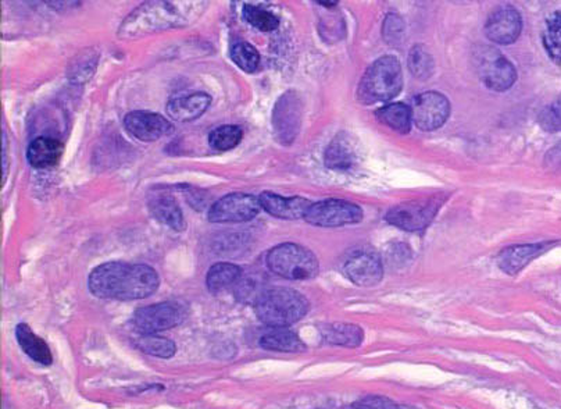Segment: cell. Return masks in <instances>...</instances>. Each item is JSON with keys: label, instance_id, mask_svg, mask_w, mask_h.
I'll return each mask as SVG.
<instances>
[{"label": "cell", "instance_id": "30", "mask_svg": "<svg viewBox=\"0 0 561 409\" xmlns=\"http://www.w3.org/2000/svg\"><path fill=\"white\" fill-rule=\"evenodd\" d=\"M242 13L243 19L250 26L255 27L258 31H262V33H273L280 26V19H278L277 16L270 13L267 10L253 6V4H245Z\"/></svg>", "mask_w": 561, "mask_h": 409}, {"label": "cell", "instance_id": "13", "mask_svg": "<svg viewBox=\"0 0 561 409\" xmlns=\"http://www.w3.org/2000/svg\"><path fill=\"white\" fill-rule=\"evenodd\" d=\"M124 127L134 138L142 143H153L173 133L174 127L162 114L135 111L127 114Z\"/></svg>", "mask_w": 561, "mask_h": 409}, {"label": "cell", "instance_id": "32", "mask_svg": "<svg viewBox=\"0 0 561 409\" xmlns=\"http://www.w3.org/2000/svg\"><path fill=\"white\" fill-rule=\"evenodd\" d=\"M138 347L146 354L158 358H172L177 351L174 341L153 335H145L139 338Z\"/></svg>", "mask_w": 561, "mask_h": 409}, {"label": "cell", "instance_id": "21", "mask_svg": "<svg viewBox=\"0 0 561 409\" xmlns=\"http://www.w3.org/2000/svg\"><path fill=\"white\" fill-rule=\"evenodd\" d=\"M324 162L328 169L339 170V172H345L355 167L357 155L348 134H338L334 138L333 143L327 148Z\"/></svg>", "mask_w": 561, "mask_h": 409}, {"label": "cell", "instance_id": "9", "mask_svg": "<svg viewBox=\"0 0 561 409\" xmlns=\"http://www.w3.org/2000/svg\"><path fill=\"white\" fill-rule=\"evenodd\" d=\"M260 209V201L253 195L234 192L214 202L207 212V219L211 223H245L253 220Z\"/></svg>", "mask_w": 561, "mask_h": 409}, {"label": "cell", "instance_id": "14", "mask_svg": "<svg viewBox=\"0 0 561 409\" xmlns=\"http://www.w3.org/2000/svg\"><path fill=\"white\" fill-rule=\"evenodd\" d=\"M343 270L349 280L360 287L375 286L384 276L382 260L373 251L353 252L346 260Z\"/></svg>", "mask_w": 561, "mask_h": 409}, {"label": "cell", "instance_id": "37", "mask_svg": "<svg viewBox=\"0 0 561 409\" xmlns=\"http://www.w3.org/2000/svg\"><path fill=\"white\" fill-rule=\"evenodd\" d=\"M385 409H399V408H397V406L395 405L394 403H390L389 405H388L387 408Z\"/></svg>", "mask_w": 561, "mask_h": 409}, {"label": "cell", "instance_id": "12", "mask_svg": "<svg viewBox=\"0 0 561 409\" xmlns=\"http://www.w3.org/2000/svg\"><path fill=\"white\" fill-rule=\"evenodd\" d=\"M523 29V19L513 6L494 10L485 23V35L490 42L510 45L516 42Z\"/></svg>", "mask_w": 561, "mask_h": 409}, {"label": "cell", "instance_id": "25", "mask_svg": "<svg viewBox=\"0 0 561 409\" xmlns=\"http://www.w3.org/2000/svg\"><path fill=\"white\" fill-rule=\"evenodd\" d=\"M260 345L265 350L277 351V352H299L304 350V345L294 331L285 328H275L268 331L260 338Z\"/></svg>", "mask_w": 561, "mask_h": 409}, {"label": "cell", "instance_id": "36", "mask_svg": "<svg viewBox=\"0 0 561 409\" xmlns=\"http://www.w3.org/2000/svg\"><path fill=\"white\" fill-rule=\"evenodd\" d=\"M7 165H6V133H4V182L6 179Z\"/></svg>", "mask_w": 561, "mask_h": 409}, {"label": "cell", "instance_id": "24", "mask_svg": "<svg viewBox=\"0 0 561 409\" xmlns=\"http://www.w3.org/2000/svg\"><path fill=\"white\" fill-rule=\"evenodd\" d=\"M375 116L380 123H384L385 126L390 127L392 130L400 134L410 133L411 121H413L411 109L407 104H400V102L380 107Z\"/></svg>", "mask_w": 561, "mask_h": 409}, {"label": "cell", "instance_id": "34", "mask_svg": "<svg viewBox=\"0 0 561 409\" xmlns=\"http://www.w3.org/2000/svg\"><path fill=\"white\" fill-rule=\"evenodd\" d=\"M539 124L548 133L561 131V95L555 102L543 109L539 116Z\"/></svg>", "mask_w": 561, "mask_h": 409}, {"label": "cell", "instance_id": "4", "mask_svg": "<svg viewBox=\"0 0 561 409\" xmlns=\"http://www.w3.org/2000/svg\"><path fill=\"white\" fill-rule=\"evenodd\" d=\"M403 87V73L399 60L394 56H384L375 60L360 80L358 101L365 104L388 102L399 95Z\"/></svg>", "mask_w": 561, "mask_h": 409}, {"label": "cell", "instance_id": "8", "mask_svg": "<svg viewBox=\"0 0 561 409\" xmlns=\"http://www.w3.org/2000/svg\"><path fill=\"white\" fill-rule=\"evenodd\" d=\"M363 211L352 202L343 199H324L310 206L304 220L317 228H342L362 221Z\"/></svg>", "mask_w": 561, "mask_h": 409}, {"label": "cell", "instance_id": "11", "mask_svg": "<svg viewBox=\"0 0 561 409\" xmlns=\"http://www.w3.org/2000/svg\"><path fill=\"white\" fill-rule=\"evenodd\" d=\"M413 121L419 130H438L448 120L450 114V104L445 95L439 92H424L414 97L411 107Z\"/></svg>", "mask_w": 561, "mask_h": 409}, {"label": "cell", "instance_id": "18", "mask_svg": "<svg viewBox=\"0 0 561 409\" xmlns=\"http://www.w3.org/2000/svg\"><path fill=\"white\" fill-rule=\"evenodd\" d=\"M150 213L160 223L165 224L172 230L182 233L187 228L184 214L180 204L173 198L172 195L163 191H153L152 197L148 199Z\"/></svg>", "mask_w": 561, "mask_h": 409}, {"label": "cell", "instance_id": "10", "mask_svg": "<svg viewBox=\"0 0 561 409\" xmlns=\"http://www.w3.org/2000/svg\"><path fill=\"white\" fill-rule=\"evenodd\" d=\"M185 318V309L174 301L160 302L138 309L134 315V326L145 335L168 330L180 325Z\"/></svg>", "mask_w": 561, "mask_h": 409}, {"label": "cell", "instance_id": "19", "mask_svg": "<svg viewBox=\"0 0 561 409\" xmlns=\"http://www.w3.org/2000/svg\"><path fill=\"white\" fill-rule=\"evenodd\" d=\"M65 146L52 136H38L29 143L27 159L34 169H52L62 160Z\"/></svg>", "mask_w": 561, "mask_h": 409}, {"label": "cell", "instance_id": "17", "mask_svg": "<svg viewBox=\"0 0 561 409\" xmlns=\"http://www.w3.org/2000/svg\"><path fill=\"white\" fill-rule=\"evenodd\" d=\"M260 206L263 211L272 214L274 218L285 219V220H296L306 216L307 211L311 206L309 199L302 198V197H292V198H285L273 192H263L258 197Z\"/></svg>", "mask_w": 561, "mask_h": 409}, {"label": "cell", "instance_id": "20", "mask_svg": "<svg viewBox=\"0 0 561 409\" xmlns=\"http://www.w3.org/2000/svg\"><path fill=\"white\" fill-rule=\"evenodd\" d=\"M211 104V96L206 92H195L187 96L175 97L168 102L167 113L173 120L188 123L199 119Z\"/></svg>", "mask_w": 561, "mask_h": 409}, {"label": "cell", "instance_id": "38", "mask_svg": "<svg viewBox=\"0 0 561 409\" xmlns=\"http://www.w3.org/2000/svg\"><path fill=\"white\" fill-rule=\"evenodd\" d=\"M355 409H368V408H365V406L358 405L357 404V406H356Z\"/></svg>", "mask_w": 561, "mask_h": 409}, {"label": "cell", "instance_id": "35", "mask_svg": "<svg viewBox=\"0 0 561 409\" xmlns=\"http://www.w3.org/2000/svg\"><path fill=\"white\" fill-rule=\"evenodd\" d=\"M545 166L552 172L561 173V143L548 150L545 156Z\"/></svg>", "mask_w": 561, "mask_h": 409}, {"label": "cell", "instance_id": "27", "mask_svg": "<svg viewBox=\"0 0 561 409\" xmlns=\"http://www.w3.org/2000/svg\"><path fill=\"white\" fill-rule=\"evenodd\" d=\"M410 72L419 80H428L434 74L435 62L431 53L424 45H416L411 48L407 58Z\"/></svg>", "mask_w": 561, "mask_h": 409}, {"label": "cell", "instance_id": "6", "mask_svg": "<svg viewBox=\"0 0 561 409\" xmlns=\"http://www.w3.org/2000/svg\"><path fill=\"white\" fill-rule=\"evenodd\" d=\"M474 67L480 81L492 91H507L517 80L513 63L492 46H478L475 49Z\"/></svg>", "mask_w": 561, "mask_h": 409}, {"label": "cell", "instance_id": "3", "mask_svg": "<svg viewBox=\"0 0 561 409\" xmlns=\"http://www.w3.org/2000/svg\"><path fill=\"white\" fill-rule=\"evenodd\" d=\"M309 308L306 297L284 287L265 289L255 302L256 316L272 328L294 325L307 315Z\"/></svg>", "mask_w": 561, "mask_h": 409}, {"label": "cell", "instance_id": "1", "mask_svg": "<svg viewBox=\"0 0 561 409\" xmlns=\"http://www.w3.org/2000/svg\"><path fill=\"white\" fill-rule=\"evenodd\" d=\"M88 284L99 298L136 301L155 294L160 280L156 270L148 265L107 262L92 270Z\"/></svg>", "mask_w": 561, "mask_h": 409}, {"label": "cell", "instance_id": "5", "mask_svg": "<svg viewBox=\"0 0 561 409\" xmlns=\"http://www.w3.org/2000/svg\"><path fill=\"white\" fill-rule=\"evenodd\" d=\"M268 269L288 280H309L317 276L319 259L311 251L299 243H280L267 253Z\"/></svg>", "mask_w": 561, "mask_h": 409}, {"label": "cell", "instance_id": "33", "mask_svg": "<svg viewBox=\"0 0 561 409\" xmlns=\"http://www.w3.org/2000/svg\"><path fill=\"white\" fill-rule=\"evenodd\" d=\"M382 36L385 42L390 46H397L402 43L404 36V21L397 14L390 13L385 17L384 26H382Z\"/></svg>", "mask_w": 561, "mask_h": 409}, {"label": "cell", "instance_id": "31", "mask_svg": "<svg viewBox=\"0 0 561 409\" xmlns=\"http://www.w3.org/2000/svg\"><path fill=\"white\" fill-rule=\"evenodd\" d=\"M543 45L555 62L561 63V12L549 17L543 34Z\"/></svg>", "mask_w": 561, "mask_h": 409}, {"label": "cell", "instance_id": "22", "mask_svg": "<svg viewBox=\"0 0 561 409\" xmlns=\"http://www.w3.org/2000/svg\"><path fill=\"white\" fill-rule=\"evenodd\" d=\"M16 338L19 341V347L23 348L24 352L28 355L31 359L35 360L43 367L52 365L53 355L50 348L48 347L42 338L34 333L33 328H29L26 323H19L16 328Z\"/></svg>", "mask_w": 561, "mask_h": 409}, {"label": "cell", "instance_id": "7", "mask_svg": "<svg viewBox=\"0 0 561 409\" xmlns=\"http://www.w3.org/2000/svg\"><path fill=\"white\" fill-rule=\"evenodd\" d=\"M443 201L445 198L442 195H435L431 198L404 202L390 208L385 214V220L395 228L410 233L423 231L433 223Z\"/></svg>", "mask_w": 561, "mask_h": 409}, {"label": "cell", "instance_id": "15", "mask_svg": "<svg viewBox=\"0 0 561 409\" xmlns=\"http://www.w3.org/2000/svg\"><path fill=\"white\" fill-rule=\"evenodd\" d=\"M300 120H302V106H300L299 97L294 91L287 92L278 101L274 117H273V124L282 143H290L295 140L299 131Z\"/></svg>", "mask_w": 561, "mask_h": 409}, {"label": "cell", "instance_id": "16", "mask_svg": "<svg viewBox=\"0 0 561 409\" xmlns=\"http://www.w3.org/2000/svg\"><path fill=\"white\" fill-rule=\"evenodd\" d=\"M555 243H526V245H513L502 251L497 257L500 270L514 276L521 272L528 263L541 257L546 251L550 250Z\"/></svg>", "mask_w": 561, "mask_h": 409}, {"label": "cell", "instance_id": "2", "mask_svg": "<svg viewBox=\"0 0 561 409\" xmlns=\"http://www.w3.org/2000/svg\"><path fill=\"white\" fill-rule=\"evenodd\" d=\"M204 2H148L124 19L119 36L134 39L188 26L204 13Z\"/></svg>", "mask_w": 561, "mask_h": 409}, {"label": "cell", "instance_id": "28", "mask_svg": "<svg viewBox=\"0 0 561 409\" xmlns=\"http://www.w3.org/2000/svg\"><path fill=\"white\" fill-rule=\"evenodd\" d=\"M242 138V128L228 124V126H221L211 131L209 135V143L213 150L226 152V150H234L235 146H238Z\"/></svg>", "mask_w": 561, "mask_h": 409}, {"label": "cell", "instance_id": "23", "mask_svg": "<svg viewBox=\"0 0 561 409\" xmlns=\"http://www.w3.org/2000/svg\"><path fill=\"white\" fill-rule=\"evenodd\" d=\"M242 279V269L234 263H216L210 267L206 276V286L210 292L219 294L235 286Z\"/></svg>", "mask_w": 561, "mask_h": 409}, {"label": "cell", "instance_id": "29", "mask_svg": "<svg viewBox=\"0 0 561 409\" xmlns=\"http://www.w3.org/2000/svg\"><path fill=\"white\" fill-rule=\"evenodd\" d=\"M229 58L246 73H255L260 65V53L255 46L248 42H236L231 46Z\"/></svg>", "mask_w": 561, "mask_h": 409}, {"label": "cell", "instance_id": "26", "mask_svg": "<svg viewBox=\"0 0 561 409\" xmlns=\"http://www.w3.org/2000/svg\"><path fill=\"white\" fill-rule=\"evenodd\" d=\"M323 336L329 344L348 348L358 347L362 344L363 337H365L362 328L355 325H349V323L328 326L324 330Z\"/></svg>", "mask_w": 561, "mask_h": 409}]
</instances>
